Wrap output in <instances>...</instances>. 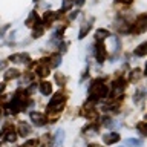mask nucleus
I'll return each mask as SVG.
<instances>
[{
  "label": "nucleus",
  "instance_id": "nucleus-1",
  "mask_svg": "<svg viewBox=\"0 0 147 147\" xmlns=\"http://www.w3.org/2000/svg\"><path fill=\"white\" fill-rule=\"evenodd\" d=\"M64 104V96L61 92H58V94L54 95V98L51 100V103L48 104V113L49 112H60Z\"/></svg>",
  "mask_w": 147,
  "mask_h": 147
},
{
  "label": "nucleus",
  "instance_id": "nucleus-2",
  "mask_svg": "<svg viewBox=\"0 0 147 147\" xmlns=\"http://www.w3.org/2000/svg\"><path fill=\"white\" fill-rule=\"evenodd\" d=\"M31 121L35 124V126H45L46 124V117L43 113H38V112H32L31 113Z\"/></svg>",
  "mask_w": 147,
  "mask_h": 147
},
{
  "label": "nucleus",
  "instance_id": "nucleus-3",
  "mask_svg": "<svg viewBox=\"0 0 147 147\" xmlns=\"http://www.w3.org/2000/svg\"><path fill=\"white\" fill-rule=\"evenodd\" d=\"M124 87H126V81H124L123 78H118V80H115L113 84H112V89H113V94H115V95L123 94Z\"/></svg>",
  "mask_w": 147,
  "mask_h": 147
},
{
  "label": "nucleus",
  "instance_id": "nucleus-4",
  "mask_svg": "<svg viewBox=\"0 0 147 147\" xmlns=\"http://www.w3.org/2000/svg\"><path fill=\"white\" fill-rule=\"evenodd\" d=\"M95 55H96V60H98V63H103L106 60V49H104V45L101 43H96V51H95Z\"/></svg>",
  "mask_w": 147,
  "mask_h": 147
},
{
  "label": "nucleus",
  "instance_id": "nucleus-5",
  "mask_svg": "<svg viewBox=\"0 0 147 147\" xmlns=\"http://www.w3.org/2000/svg\"><path fill=\"white\" fill-rule=\"evenodd\" d=\"M9 60L14 63H29L31 61L29 57H28V54H14L9 57Z\"/></svg>",
  "mask_w": 147,
  "mask_h": 147
},
{
  "label": "nucleus",
  "instance_id": "nucleus-6",
  "mask_svg": "<svg viewBox=\"0 0 147 147\" xmlns=\"http://www.w3.org/2000/svg\"><path fill=\"white\" fill-rule=\"evenodd\" d=\"M49 69H51V66L49 64H45L43 63V60H41V63L37 66V74H38L40 77H46V75H49Z\"/></svg>",
  "mask_w": 147,
  "mask_h": 147
},
{
  "label": "nucleus",
  "instance_id": "nucleus-7",
  "mask_svg": "<svg viewBox=\"0 0 147 147\" xmlns=\"http://www.w3.org/2000/svg\"><path fill=\"white\" fill-rule=\"evenodd\" d=\"M103 138H104V142H106V144H115V142L119 141V135H118V133H115V132L107 133V135H104Z\"/></svg>",
  "mask_w": 147,
  "mask_h": 147
},
{
  "label": "nucleus",
  "instance_id": "nucleus-8",
  "mask_svg": "<svg viewBox=\"0 0 147 147\" xmlns=\"http://www.w3.org/2000/svg\"><path fill=\"white\" fill-rule=\"evenodd\" d=\"M63 141H64V132L60 129V130L55 132V136H54V146L55 147H60L63 144Z\"/></svg>",
  "mask_w": 147,
  "mask_h": 147
},
{
  "label": "nucleus",
  "instance_id": "nucleus-9",
  "mask_svg": "<svg viewBox=\"0 0 147 147\" xmlns=\"http://www.w3.org/2000/svg\"><path fill=\"white\" fill-rule=\"evenodd\" d=\"M40 92L43 95H51V94H52V84L48 83V81H43L40 84Z\"/></svg>",
  "mask_w": 147,
  "mask_h": 147
},
{
  "label": "nucleus",
  "instance_id": "nucleus-10",
  "mask_svg": "<svg viewBox=\"0 0 147 147\" xmlns=\"http://www.w3.org/2000/svg\"><path fill=\"white\" fill-rule=\"evenodd\" d=\"M58 17V14H55V12H51V11H48L45 14V17H43V20H45V23L46 25H51V23H52L55 18Z\"/></svg>",
  "mask_w": 147,
  "mask_h": 147
},
{
  "label": "nucleus",
  "instance_id": "nucleus-11",
  "mask_svg": "<svg viewBox=\"0 0 147 147\" xmlns=\"http://www.w3.org/2000/svg\"><path fill=\"white\" fill-rule=\"evenodd\" d=\"M29 132H31V127L28 126L26 123H20V126H18V133H20L22 136H26V135H29Z\"/></svg>",
  "mask_w": 147,
  "mask_h": 147
},
{
  "label": "nucleus",
  "instance_id": "nucleus-12",
  "mask_svg": "<svg viewBox=\"0 0 147 147\" xmlns=\"http://www.w3.org/2000/svg\"><path fill=\"white\" fill-rule=\"evenodd\" d=\"M20 75V72L17 69H8L6 74H5V80H11V78H17Z\"/></svg>",
  "mask_w": 147,
  "mask_h": 147
},
{
  "label": "nucleus",
  "instance_id": "nucleus-13",
  "mask_svg": "<svg viewBox=\"0 0 147 147\" xmlns=\"http://www.w3.org/2000/svg\"><path fill=\"white\" fill-rule=\"evenodd\" d=\"M147 45L146 43H142V45H140L138 48L135 49V55H138V57H144L146 55V52H147Z\"/></svg>",
  "mask_w": 147,
  "mask_h": 147
},
{
  "label": "nucleus",
  "instance_id": "nucleus-14",
  "mask_svg": "<svg viewBox=\"0 0 147 147\" xmlns=\"http://www.w3.org/2000/svg\"><path fill=\"white\" fill-rule=\"evenodd\" d=\"M106 37H110V32L107 29H98L96 31V38L98 40H103V38H106Z\"/></svg>",
  "mask_w": 147,
  "mask_h": 147
},
{
  "label": "nucleus",
  "instance_id": "nucleus-15",
  "mask_svg": "<svg viewBox=\"0 0 147 147\" xmlns=\"http://www.w3.org/2000/svg\"><path fill=\"white\" fill-rule=\"evenodd\" d=\"M6 141L8 142H14L16 141V138H17V135H16V132H14V129H9V130L6 132Z\"/></svg>",
  "mask_w": 147,
  "mask_h": 147
},
{
  "label": "nucleus",
  "instance_id": "nucleus-16",
  "mask_svg": "<svg viewBox=\"0 0 147 147\" xmlns=\"http://www.w3.org/2000/svg\"><path fill=\"white\" fill-rule=\"evenodd\" d=\"M126 146H132V147H141L142 142L140 140H135V138H130V140H126V142H124Z\"/></svg>",
  "mask_w": 147,
  "mask_h": 147
},
{
  "label": "nucleus",
  "instance_id": "nucleus-17",
  "mask_svg": "<svg viewBox=\"0 0 147 147\" xmlns=\"http://www.w3.org/2000/svg\"><path fill=\"white\" fill-rule=\"evenodd\" d=\"M89 29H90V25H89V23H87V25H83L81 31H80V37H78V38H84V34H87V32H89Z\"/></svg>",
  "mask_w": 147,
  "mask_h": 147
},
{
  "label": "nucleus",
  "instance_id": "nucleus-18",
  "mask_svg": "<svg viewBox=\"0 0 147 147\" xmlns=\"http://www.w3.org/2000/svg\"><path fill=\"white\" fill-rule=\"evenodd\" d=\"M37 146H38V140H29L26 141V144L23 147H37Z\"/></svg>",
  "mask_w": 147,
  "mask_h": 147
},
{
  "label": "nucleus",
  "instance_id": "nucleus-19",
  "mask_svg": "<svg viewBox=\"0 0 147 147\" xmlns=\"http://www.w3.org/2000/svg\"><path fill=\"white\" fill-rule=\"evenodd\" d=\"M51 60H52V64H51V66H58L60 61H61V57H60V55H54Z\"/></svg>",
  "mask_w": 147,
  "mask_h": 147
},
{
  "label": "nucleus",
  "instance_id": "nucleus-20",
  "mask_svg": "<svg viewBox=\"0 0 147 147\" xmlns=\"http://www.w3.org/2000/svg\"><path fill=\"white\" fill-rule=\"evenodd\" d=\"M71 6H72V2H71V0H64V3H63V8H61V11H60V12H64V11H67V9L71 8Z\"/></svg>",
  "mask_w": 147,
  "mask_h": 147
},
{
  "label": "nucleus",
  "instance_id": "nucleus-21",
  "mask_svg": "<svg viewBox=\"0 0 147 147\" xmlns=\"http://www.w3.org/2000/svg\"><path fill=\"white\" fill-rule=\"evenodd\" d=\"M140 74H141V71H138V69H136L135 72H132V75H130V80H132V81H135V80H138V78L141 77Z\"/></svg>",
  "mask_w": 147,
  "mask_h": 147
},
{
  "label": "nucleus",
  "instance_id": "nucleus-22",
  "mask_svg": "<svg viewBox=\"0 0 147 147\" xmlns=\"http://www.w3.org/2000/svg\"><path fill=\"white\" fill-rule=\"evenodd\" d=\"M136 129L141 132V135H146V126H144V123H140V124L136 126Z\"/></svg>",
  "mask_w": 147,
  "mask_h": 147
},
{
  "label": "nucleus",
  "instance_id": "nucleus-23",
  "mask_svg": "<svg viewBox=\"0 0 147 147\" xmlns=\"http://www.w3.org/2000/svg\"><path fill=\"white\" fill-rule=\"evenodd\" d=\"M57 81L60 83V84H64V83H66V78L61 77V75H57Z\"/></svg>",
  "mask_w": 147,
  "mask_h": 147
},
{
  "label": "nucleus",
  "instance_id": "nucleus-24",
  "mask_svg": "<svg viewBox=\"0 0 147 147\" xmlns=\"http://www.w3.org/2000/svg\"><path fill=\"white\" fill-rule=\"evenodd\" d=\"M78 12H80V11H74V12L71 14V16H69V18H75V17L78 16Z\"/></svg>",
  "mask_w": 147,
  "mask_h": 147
},
{
  "label": "nucleus",
  "instance_id": "nucleus-25",
  "mask_svg": "<svg viewBox=\"0 0 147 147\" xmlns=\"http://www.w3.org/2000/svg\"><path fill=\"white\" fill-rule=\"evenodd\" d=\"M75 3L78 5V6H81V5L84 3V0H75Z\"/></svg>",
  "mask_w": 147,
  "mask_h": 147
},
{
  "label": "nucleus",
  "instance_id": "nucleus-26",
  "mask_svg": "<svg viewBox=\"0 0 147 147\" xmlns=\"http://www.w3.org/2000/svg\"><path fill=\"white\" fill-rule=\"evenodd\" d=\"M119 2H123V3H130L132 0H119Z\"/></svg>",
  "mask_w": 147,
  "mask_h": 147
},
{
  "label": "nucleus",
  "instance_id": "nucleus-27",
  "mask_svg": "<svg viewBox=\"0 0 147 147\" xmlns=\"http://www.w3.org/2000/svg\"><path fill=\"white\" fill-rule=\"evenodd\" d=\"M3 89H5V86H3V84H0V92H2Z\"/></svg>",
  "mask_w": 147,
  "mask_h": 147
},
{
  "label": "nucleus",
  "instance_id": "nucleus-28",
  "mask_svg": "<svg viewBox=\"0 0 147 147\" xmlns=\"http://www.w3.org/2000/svg\"><path fill=\"white\" fill-rule=\"evenodd\" d=\"M34 2H38V0H34Z\"/></svg>",
  "mask_w": 147,
  "mask_h": 147
}]
</instances>
